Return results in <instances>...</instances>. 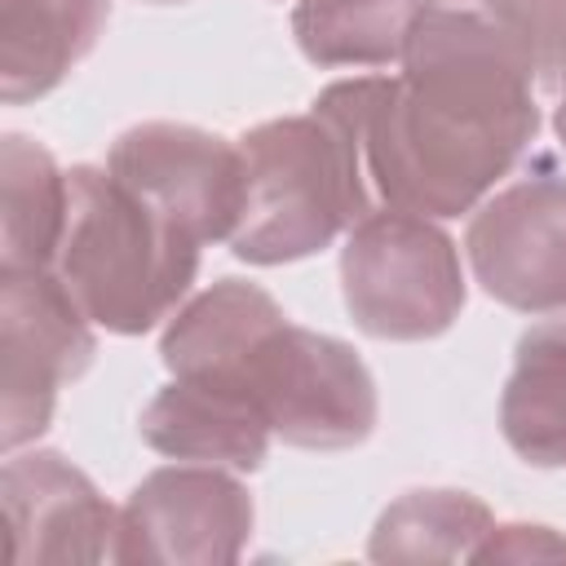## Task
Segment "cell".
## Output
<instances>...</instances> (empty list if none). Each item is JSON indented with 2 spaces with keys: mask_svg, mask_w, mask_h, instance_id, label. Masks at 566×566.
I'll list each match as a JSON object with an SVG mask.
<instances>
[{
  "mask_svg": "<svg viewBox=\"0 0 566 566\" xmlns=\"http://www.w3.org/2000/svg\"><path fill=\"white\" fill-rule=\"evenodd\" d=\"M142 438L177 460L261 469L274 429L239 394L172 376V385H164L142 411Z\"/></svg>",
  "mask_w": 566,
  "mask_h": 566,
  "instance_id": "cell-11",
  "label": "cell"
},
{
  "mask_svg": "<svg viewBox=\"0 0 566 566\" xmlns=\"http://www.w3.org/2000/svg\"><path fill=\"white\" fill-rule=\"evenodd\" d=\"M482 13L522 44L539 84H566V0H482Z\"/></svg>",
  "mask_w": 566,
  "mask_h": 566,
  "instance_id": "cell-17",
  "label": "cell"
},
{
  "mask_svg": "<svg viewBox=\"0 0 566 566\" xmlns=\"http://www.w3.org/2000/svg\"><path fill=\"white\" fill-rule=\"evenodd\" d=\"M88 314L57 270H0V447L18 451L53 420L57 389L93 363Z\"/></svg>",
  "mask_w": 566,
  "mask_h": 566,
  "instance_id": "cell-6",
  "label": "cell"
},
{
  "mask_svg": "<svg viewBox=\"0 0 566 566\" xmlns=\"http://www.w3.org/2000/svg\"><path fill=\"white\" fill-rule=\"evenodd\" d=\"M252 495L217 464H168L142 478L119 509L115 562L230 566L252 535Z\"/></svg>",
  "mask_w": 566,
  "mask_h": 566,
  "instance_id": "cell-7",
  "label": "cell"
},
{
  "mask_svg": "<svg viewBox=\"0 0 566 566\" xmlns=\"http://www.w3.org/2000/svg\"><path fill=\"white\" fill-rule=\"evenodd\" d=\"M491 526V509L469 491H407L380 513L367 553L394 566L469 562Z\"/></svg>",
  "mask_w": 566,
  "mask_h": 566,
  "instance_id": "cell-16",
  "label": "cell"
},
{
  "mask_svg": "<svg viewBox=\"0 0 566 566\" xmlns=\"http://www.w3.org/2000/svg\"><path fill=\"white\" fill-rule=\"evenodd\" d=\"M486 296L522 314L566 310V172H535L486 199L464 234Z\"/></svg>",
  "mask_w": 566,
  "mask_h": 566,
  "instance_id": "cell-9",
  "label": "cell"
},
{
  "mask_svg": "<svg viewBox=\"0 0 566 566\" xmlns=\"http://www.w3.org/2000/svg\"><path fill=\"white\" fill-rule=\"evenodd\" d=\"M371 93L376 80H340L305 115L270 119L239 137L243 212L230 234L239 261H301L371 212L363 146Z\"/></svg>",
  "mask_w": 566,
  "mask_h": 566,
  "instance_id": "cell-3",
  "label": "cell"
},
{
  "mask_svg": "<svg viewBox=\"0 0 566 566\" xmlns=\"http://www.w3.org/2000/svg\"><path fill=\"white\" fill-rule=\"evenodd\" d=\"M106 18L111 0H0V97L31 102L57 88Z\"/></svg>",
  "mask_w": 566,
  "mask_h": 566,
  "instance_id": "cell-12",
  "label": "cell"
},
{
  "mask_svg": "<svg viewBox=\"0 0 566 566\" xmlns=\"http://www.w3.org/2000/svg\"><path fill=\"white\" fill-rule=\"evenodd\" d=\"M199 248L111 168L66 172V230L53 265L97 327L142 336L168 318L195 283Z\"/></svg>",
  "mask_w": 566,
  "mask_h": 566,
  "instance_id": "cell-4",
  "label": "cell"
},
{
  "mask_svg": "<svg viewBox=\"0 0 566 566\" xmlns=\"http://www.w3.org/2000/svg\"><path fill=\"white\" fill-rule=\"evenodd\" d=\"M340 292L367 336L429 340L442 336L464 310L460 252L429 217L371 208L345 239Z\"/></svg>",
  "mask_w": 566,
  "mask_h": 566,
  "instance_id": "cell-5",
  "label": "cell"
},
{
  "mask_svg": "<svg viewBox=\"0 0 566 566\" xmlns=\"http://www.w3.org/2000/svg\"><path fill=\"white\" fill-rule=\"evenodd\" d=\"M433 0H301L292 31L314 66L402 62L420 13Z\"/></svg>",
  "mask_w": 566,
  "mask_h": 566,
  "instance_id": "cell-15",
  "label": "cell"
},
{
  "mask_svg": "<svg viewBox=\"0 0 566 566\" xmlns=\"http://www.w3.org/2000/svg\"><path fill=\"white\" fill-rule=\"evenodd\" d=\"M557 137H562V146H566V93H562V106H557Z\"/></svg>",
  "mask_w": 566,
  "mask_h": 566,
  "instance_id": "cell-19",
  "label": "cell"
},
{
  "mask_svg": "<svg viewBox=\"0 0 566 566\" xmlns=\"http://www.w3.org/2000/svg\"><path fill=\"white\" fill-rule=\"evenodd\" d=\"M159 354L172 376L252 402L287 447L345 451L376 429V385L363 358L336 336L296 327L256 283L221 279L186 301Z\"/></svg>",
  "mask_w": 566,
  "mask_h": 566,
  "instance_id": "cell-2",
  "label": "cell"
},
{
  "mask_svg": "<svg viewBox=\"0 0 566 566\" xmlns=\"http://www.w3.org/2000/svg\"><path fill=\"white\" fill-rule=\"evenodd\" d=\"M535 66L482 9L429 4L402 71L376 80L363 146L389 208L469 212L539 133Z\"/></svg>",
  "mask_w": 566,
  "mask_h": 566,
  "instance_id": "cell-1",
  "label": "cell"
},
{
  "mask_svg": "<svg viewBox=\"0 0 566 566\" xmlns=\"http://www.w3.org/2000/svg\"><path fill=\"white\" fill-rule=\"evenodd\" d=\"M106 168L195 243L230 239L243 212V150L217 133L146 119L115 137Z\"/></svg>",
  "mask_w": 566,
  "mask_h": 566,
  "instance_id": "cell-8",
  "label": "cell"
},
{
  "mask_svg": "<svg viewBox=\"0 0 566 566\" xmlns=\"http://www.w3.org/2000/svg\"><path fill=\"white\" fill-rule=\"evenodd\" d=\"M4 566H88L115 553L119 513L57 451L4 460L0 473Z\"/></svg>",
  "mask_w": 566,
  "mask_h": 566,
  "instance_id": "cell-10",
  "label": "cell"
},
{
  "mask_svg": "<svg viewBox=\"0 0 566 566\" xmlns=\"http://www.w3.org/2000/svg\"><path fill=\"white\" fill-rule=\"evenodd\" d=\"M566 539L548 526H491L469 562H562Z\"/></svg>",
  "mask_w": 566,
  "mask_h": 566,
  "instance_id": "cell-18",
  "label": "cell"
},
{
  "mask_svg": "<svg viewBox=\"0 0 566 566\" xmlns=\"http://www.w3.org/2000/svg\"><path fill=\"white\" fill-rule=\"evenodd\" d=\"M66 230V172L53 155L9 133L0 142V270H49Z\"/></svg>",
  "mask_w": 566,
  "mask_h": 566,
  "instance_id": "cell-14",
  "label": "cell"
},
{
  "mask_svg": "<svg viewBox=\"0 0 566 566\" xmlns=\"http://www.w3.org/2000/svg\"><path fill=\"white\" fill-rule=\"evenodd\" d=\"M504 442L535 469H566V310L522 332L500 398Z\"/></svg>",
  "mask_w": 566,
  "mask_h": 566,
  "instance_id": "cell-13",
  "label": "cell"
},
{
  "mask_svg": "<svg viewBox=\"0 0 566 566\" xmlns=\"http://www.w3.org/2000/svg\"><path fill=\"white\" fill-rule=\"evenodd\" d=\"M155 4H172V0H155Z\"/></svg>",
  "mask_w": 566,
  "mask_h": 566,
  "instance_id": "cell-20",
  "label": "cell"
}]
</instances>
